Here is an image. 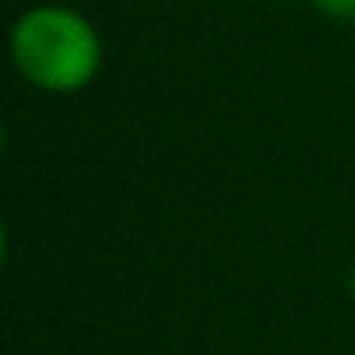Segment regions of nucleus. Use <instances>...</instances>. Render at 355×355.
Returning a JSON list of instances; mask_svg holds the SVG:
<instances>
[{"label": "nucleus", "mask_w": 355, "mask_h": 355, "mask_svg": "<svg viewBox=\"0 0 355 355\" xmlns=\"http://www.w3.org/2000/svg\"><path fill=\"white\" fill-rule=\"evenodd\" d=\"M12 65L39 92L73 96L96 80L103 42L92 19L65 4H35L12 24Z\"/></svg>", "instance_id": "obj_1"}, {"label": "nucleus", "mask_w": 355, "mask_h": 355, "mask_svg": "<svg viewBox=\"0 0 355 355\" xmlns=\"http://www.w3.org/2000/svg\"><path fill=\"white\" fill-rule=\"evenodd\" d=\"M347 291H352V298H355V268H352V275H347Z\"/></svg>", "instance_id": "obj_3"}, {"label": "nucleus", "mask_w": 355, "mask_h": 355, "mask_svg": "<svg viewBox=\"0 0 355 355\" xmlns=\"http://www.w3.org/2000/svg\"><path fill=\"white\" fill-rule=\"evenodd\" d=\"M321 16L340 19V24H355V0H309Z\"/></svg>", "instance_id": "obj_2"}]
</instances>
